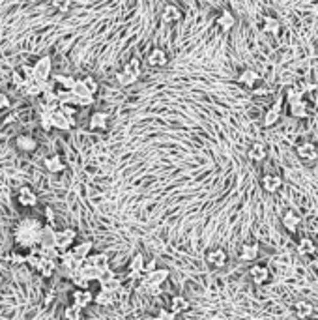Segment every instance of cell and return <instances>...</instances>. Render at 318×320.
Returning <instances> with one entry per match:
<instances>
[{
    "instance_id": "cell-56",
    "label": "cell",
    "mask_w": 318,
    "mask_h": 320,
    "mask_svg": "<svg viewBox=\"0 0 318 320\" xmlns=\"http://www.w3.org/2000/svg\"><path fill=\"white\" fill-rule=\"evenodd\" d=\"M157 270V266H155V261H148L146 262V266H144V271L146 273H152V271H155Z\"/></svg>"
},
{
    "instance_id": "cell-26",
    "label": "cell",
    "mask_w": 318,
    "mask_h": 320,
    "mask_svg": "<svg viewBox=\"0 0 318 320\" xmlns=\"http://www.w3.org/2000/svg\"><path fill=\"white\" fill-rule=\"evenodd\" d=\"M170 311H174L176 315H181V313H186V311L191 309V304H189V300L184 298L181 294H176V296H172V300H170Z\"/></svg>"
},
{
    "instance_id": "cell-29",
    "label": "cell",
    "mask_w": 318,
    "mask_h": 320,
    "mask_svg": "<svg viewBox=\"0 0 318 320\" xmlns=\"http://www.w3.org/2000/svg\"><path fill=\"white\" fill-rule=\"evenodd\" d=\"M288 113H290V116H294V118H307L309 116L307 101H305V99H300L296 103H290L288 105Z\"/></svg>"
},
{
    "instance_id": "cell-17",
    "label": "cell",
    "mask_w": 318,
    "mask_h": 320,
    "mask_svg": "<svg viewBox=\"0 0 318 320\" xmlns=\"http://www.w3.org/2000/svg\"><path fill=\"white\" fill-rule=\"evenodd\" d=\"M88 125L92 131H105L109 127V114L103 113V111H96L88 120Z\"/></svg>"
},
{
    "instance_id": "cell-37",
    "label": "cell",
    "mask_w": 318,
    "mask_h": 320,
    "mask_svg": "<svg viewBox=\"0 0 318 320\" xmlns=\"http://www.w3.org/2000/svg\"><path fill=\"white\" fill-rule=\"evenodd\" d=\"M298 253L303 257H311L316 253V245L311 238H302L300 240V244H298Z\"/></svg>"
},
{
    "instance_id": "cell-49",
    "label": "cell",
    "mask_w": 318,
    "mask_h": 320,
    "mask_svg": "<svg viewBox=\"0 0 318 320\" xmlns=\"http://www.w3.org/2000/svg\"><path fill=\"white\" fill-rule=\"evenodd\" d=\"M41 98H43V103H60L58 101V96H56V88L55 90H47V92L41 94Z\"/></svg>"
},
{
    "instance_id": "cell-25",
    "label": "cell",
    "mask_w": 318,
    "mask_h": 320,
    "mask_svg": "<svg viewBox=\"0 0 318 320\" xmlns=\"http://www.w3.org/2000/svg\"><path fill=\"white\" fill-rule=\"evenodd\" d=\"M249 275H251L255 285H266L269 281V270L262 264H253L251 270H249Z\"/></svg>"
},
{
    "instance_id": "cell-35",
    "label": "cell",
    "mask_w": 318,
    "mask_h": 320,
    "mask_svg": "<svg viewBox=\"0 0 318 320\" xmlns=\"http://www.w3.org/2000/svg\"><path fill=\"white\" fill-rule=\"evenodd\" d=\"M92 247H94V244L90 242V240H86V242H81V244L73 245L72 251L75 253V257L81 259V261H86L88 257L92 255Z\"/></svg>"
},
{
    "instance_id": "cell-11",
    "label": "cell",
    "mask_w": 318,
    "mask_h": 320,
    "mask_svg": "<svg viewBox=\"0 0 318 320\" xmlns=\"http://www.w3.org/2000/svg\"><path fill=\"white\" fill-rule=\"evenodd\" d=\"M296 154H298V158L302 159V161L313 163L314 159L318 158V148H316V144H314V142L305 141V142H302V144H298Z\"/></svg>"
},
{
    "instance_id": "cell-31",
    "label": "cell",
    "mask_w": 318,
    "mask_h": 320,
    "mask_svg": "<svg viewBox=\"0 0 318 320\" xmlns=\"http://www.w3.org/2000/svg\"><path fill=\"white\" fill-rule=\"evenodd\" d=\"M294 313H296L298 318H309V316H313L314 309L313 305L309 304V302H305V300H298L296 304H294Z\"/></svg>"
},
{
    "instance_id": "cell-36",
    "label": "cell",
    "mask_w": 318,
    "mask_h": 320,
    "mask_svg": "<svg viewBox=\"0 0 318 320\" xmlns=\"http://www.w3.org/2000/svg\"><path fill=\"white\" fill-rule=\"evenodd\" d=\"M56 270V261H51V259H45V257H41V262H39L38 266V273L43 277H51L53 273H55Z\"/></svg>"
},
{
    "instance_id": "cell-32",
    "label": "cell",
    "mask_w": 318,
    "mask_h": 320,
    "mask_svg": "<svg viewBox=\"0 0 318 320\" xmlns=\"http://www.w3.org/2000/svg\"><path fill=\"white\" fill-rule=\"evenodd\" d=\"M258 253H260V249H258L257 244H245V245H241L240 257H241V261L255 262L258 259Z\"/></svg>"
},
{
    "instance_id": "cell-8",
    "label": "cell",
    "mask_w": 318,
    "mask_h": 320,
    "mask_svg": "<svg viewBox=\"0 0 318 320\" xmlns=\"http://www.w3.org/2000/svg\"><path fill=\"white\" fill-rule=\"evenodd\" d=\"M13 144H15L17 152H21V154H34L38 150V141H36L32 135H28V133L17 135Z\"/></svg>"
},
{
    "instance_id": "cell-41",
    "label": "cell",
    "mask_w": 318,
    "mask_h": 320,
    "mask_svg": "<svg viewBox=\"0 0 318 320\" xmlns=\"http://www.w3.org/2000/svg\"><path fill=\"white\" fill-rule=\"evenodd\" d=\"M64 320H82V309L75 304L67 305L64 309Z\"/></svg>"
},
{
    "instance_id": "cell-2",
    "label": "cell",
    "mask_w": 318,
    "mask_h": 320,
    "mask_svg": "<svg viewBox=\"0 0 318 320\" xmlns=\"http://www.w3.org/2000/svg\"><path fill=\"white\" fill-rule=\"evenodd\" d=\"M141 73H143L141 60H139L137 56H135V58H129L126 62V66L116 73V82H118L120 87H131V84H135V82L139 81Z\"/></svg>"
},
{
    "instance_id": "cell-53",
    "label": "cell",
    "mask_w": 318,
    "mask_h": 320,
    "mask_svg": "<svg viewBox=\"0 0 318 320\" xmlns=\"http://www.w3.org/2000/svg\"><path fill=\"white\" fill-rule=\"evenodd\" d=\"M251 92H253V96H268V94L271 92V88H268V87H257V88H253Z\"/></svg>"
},
{
    "instance_id": "cell-44",
    "label": "cell",
    "mask_w": 318,
    "mask_h": 320,
    "mask_svg": "<svg viewBox=\"0 0 318 320\" xmlns=\"http://www.w3.org/2000/svg\"><path fill=\"white\" fill-rule=\"evenodd\" d=\"M70 279H72V283L77 288H82V290H88V288H90V281H88L86 277H82L81 273H79V271L75 273V275L70 277Z\"/></svg>"
},
{
    "instance_id": "cell-51",
    "label": "cell",
    "mask_w": 318,
    "mask_h": 320,
    "mask_svg": "<svg viewBox=\"0 0 318 320\" xmlns=\"http://www.w3.org/2000/svg\"><path fill=\"white\" fill-rule=\"evenodd\" d=\"M60 111L66 114V116H77V107H75V105L64 103V105H60Z\"/></svg>"
},
{
    "instance_id": "cell-45",
    "label": "cell",
    "mask_w": 318,
    "mask_h": 320,
    "mask_svg": "<svg viewBox=\"0 0 318 320\" xmlns=\"http://www.w3.org/2000/svg\"><path fill=\"white\" fill-rule=\"evenodd\" d=\"M51 4L56 11L60 13H66V11L72 10V0H51Z\"/></svg>"
},
{
    "instance_id": "cell-42",
    "label": "cell",
    "mask_w": 318,
    "mask_h": 320,
    "mask_svg": "<svg viewBox=\"0 0 318 320\" xmlns=\"http://www.w3.org/2000/svg\"><path fill=\"white\" fill-rule=\"evenodd\" d=\"M55 236H56L55 227L53 225H45L43 236H41V245H55Z\"/></svg>"
},
{
    "instance_id": "cell-58",
    "label": "cell",
    "mask_w": 318,
    "mask_h": 320,
    "mask_svg": "<svg viewBox=\"0 0 318 320\" xmlns=\"http://www.w3.org/2000/svg\"><path fill=\"white\" fill-rule=\"evenodd\" d=\"M2 283H4V277H2V275H0V285H2Z\"/></svg>"
},
{
    "instance_id": "cell-13",
    "label": "cell",
    "mask_w": 318,
    "mask_h": 320,
    "mask_svg": "<svg viewBox=\"0 0 318 320\" xmlns=\"http://www.w3.org/2000/svg\"><path fill=\"white\" fill-rule=\"evenodd\" d=\"M206 262H208L212 268H215V270L225 268L226 266V253H225V249H221V247L210 249L208 253H206Z\"/></svg>"
},
{
    "instance_id": "cell-10",
    "label": "cell",
    "mask_w": 318,
    "mask_h": 320,
    "mask_svg": "<svg viewBox=\"0 0 318 320\" xmlns=\"http://www.w3.org/2000/svg\"><path fill=\"white\" fill-rule=\"evenodd\" d=\"M17 202H19V206H22V208H34V206H38V195H36V191H34L32 187L22 185L21 189L17 191Z\"/></svg>"
},
{
    "instance_id": "cell-52",
    "label": "cell",
    "mask_w": 318,
    "mask_h": 320,
    "mask_svg": "<svg viewBox=\"0 0 318 320\" xmlns=\"http://www.w3.org/2000/svg\"><path fill=\"white\" fill-rule=\"evenodd\" d=\"M11 259H13V262H15V264H27V255H25V253L13 251V253H11Z\"/></svg>"
},
{
    "instance_id": "cell-18",
    "label": "cell",
    "mask_w": 318,
    "mask_h": 320,
    "mask_svg": "<svg viewBox=\"0 0 318 320\" xmlns=\"http://www.w3.org/2000/svg\"><path fill=\"white\" fill-rule=\"evenodd\" d=\"M180 19H181V11L178 6L165 4L163 8H161V21H163L165 25H174V23H178Z\"/></svg>"
},
{
    "instance_id": "cell-40",
    "label": "cell",
    "mask_w": 318,
    "mask_h": 320,
    "mask_svg": "<svg viewBox=\"0 0 318 320\" xmlns=\"http://www.w3.org/2000/svg\"><path fill=\"white\" fill-rule=\"evenodd\" d=\"M22 92L27 94V96H30V98H38V96L43 94V90H41L38 81H27L25 87H22Z\"/></svg>"
},
{
    "instance_id": "cell-39",
    "label": "cell",
    "mask_w": 318,
    "mask_h": 320,
    "mask_svg": "<svg viewBox=\"0 0 318 320\" xmlns=\"http://www.w3.org/2000/svg\"><path fill=\"white\" fill-rule=\"evenodd\" d=\"M303 92H305V88H298V87H290L286 88L285 92V99L286 103H296V101H300V99H303Z\"/></svg>"
},
{
    "instance_id": "cell-3",
    "label": "cell",
    "mask_w": 318,
    "mask_h": 320,
    "mask_svg": "<svg viewBox=\"0 0 318 320\" xmlns=\"http://www.w3.org/2000/svg\"><path fill=\"white\" fill-rule=\"evenodd\" d=\"M169 279V271L163 270V268H157L155 271H152V273H148V275L143 279V288H146L148 292L152 294H157L159 292V287L163 285L165 281Z\"/></svg>"
},
{
    "instance_id": "cell-55",
    "label": "cell",
    "mask_w": 318,
    "mask_h": 320,
    "mask_svg": "<svg viewBox=\"0 0 318 320\" xmlns=\"http://www.w3.org/2000/svg\"><path fill=\"white\" fill-rule=\"evenodd\" d=\"M4 109H10V98L4 92H0V111H4Z\"/></svg>"
},
{
    "instance_id": "cell-54",
    "label": "cell",
    "mask_w": 318,
    "mask_h": 320,
    "mask_svg": "<svg viewBox=\"0 0 318 320\" xmlns=\"http://www.w3.org/2000/svg\"><path fill=\"white\" fill-rule=\"evenodd\" d=\"M45 217H47V225H53L55 227V212L51 206H45Z\"/></svg>"
},
{
    "instance_id": "cell-38",
    "label": "cell",
    "mask_w": 318,
    "mask_h": 320,
    "mask_svg": "<svg viewBox=\"0 0 318 320\" xmlns=\"http://www.w3.org/2000/svg\"><path fill=\"white\" fill-rule=\"evenodd\" d=\"M79 273H81L82 277H86L90 283H92V281H99V279H101V275H103V273H101L99 270H96L94 266H90L86 261H84V264H82L81 270H79Z\"/></svg>"
},
{
    "instance_id": "cell-27",
    "label": "cell",
    "mask_w": 318,
    "mask_h": 320,
    "mask_svg": "<svg viewBox=\"0 0 318 320\" xmlns=\"http://www.w3.org/2000/svg\"><path fill=\"white\" fill-rule=\"evenodd\" d=\"M86 262L90 264V266L96 268V270L101 271V273H105L107 270H110V268H109V259H107V255H105V253H96V255H90L86 259Z\"/></svg>"
},
{
    "instance_id": "cell-48",
    "label": "cell",
    "mask_w": 318,
    "mask_h": 320,
    "mask_svg": "<svg viewBox=\"0 0 318 320\" xmlns=\"http://www.w3.org/2000/svg\"><path fill=\"white\" fill-rule=\"evenodd\" d=\"M155 320H176V313L170 309H159L157 315H155Z\"/></svg>"
},
{
    "instance_id": "cell-28",
    "label": "cell",
    "mask_w": 318,
    "mask_h": 320,
    "mask_svg": "<svg viewBox=\"0 0 318 320\" xmlns=\"http://www.w3.org/2000/svg\"><path fill=\"white\" fill-rule=\"evenodd\" d=\"M215 25L221 28V30H231V28L236 27V17H234V13H231V11H221L219 15H217V19H215Z\"/></svg>"
},
{
    "instance_id": "cell-33",
    "label": "cell",
    "mask_w": 318,
    "mask_h": 320,
    "mask_svg": "<svg viewBox=\"0 0 318 320\" xmlns=\"http://www.w3.org/2000/svg\"><path fill=\"white\" fill-rule=\"evenodd\" d=\"M94 304L101 305V307H110V305L115 304V292L101 288L98 294H94Z\"/></svg>"
},
{
    "instance_id": "cell-6",
    "label": "cell",
    "mask_w": 318,
    "mask_h": 320,
    "mask_svg": "<svg viewBox=\"0 0 318 320\" xmlns=\"http://www.w3.org/2000/svg\"><path fill=\"white\" fill-rule=\"evenodd\" d=\"M75 240H77V232L73 228H62V230H56L55 245L60 251H70L75 245Z\"/></svg>"
},
{
    "instance_id": "cell-12",
    "label": "cell",
    "mask_w": 318,
    "mask_h": 320,
    "mask_svg": "<svg viewBox=\"0 0 318 320\" xmlns=\"http://www.w3.org/2000/svg\"><path fill=\"white\" fill-rule=\"evenodd\" d=\"M75 125H77V120H75V116H66V114L62 113L60 109H58L56 113H53V127H55V130L70 131L72 127H75Z\"/></svg>"
},
{
    "instance_id": "cell-46",
    "label": "cell",
    "mask_w": 318,
    "mask_h": 320,
    "mask_svg": "<svg viewBox=\"0 0 318 320\" xmlns=\"http://www.w3.org/2000/svg\"><path fill=\"white\" fill-rule=\"evenodd\" d=\"M82 82H84V87H86L88 90H90V92H92L94 96H96V92L99 90L98 81H96V79H94L92 75H86V77H82Z\"/></svg>"
},
{
    "instance_id": "cell-24",
    "label": "cell",
    "mask_w": 318,
    "mask_h": 320,
    "mask_svg": "<svg viewBox=\"0 0 318 320\" xmlns=\"http://www.w3.org/2000/svg\"><path fill=\"white\" fill-rule=\"evenodd\" d=\"M43 167H45V170H49L51 174H60L62 170H66V163H64V159H62L58 154H53V156L43 159Z\"/></svg>"
},
{
    "instance_id": "cell-14",
    "label": "cell",
    "mask_w": 318,
    "mask_h": 320,
    "mask_svg": "<svg viewBox=\"0 0 318 320\" xmlns=\"http://www.w3.org/2000/svg\"><path fill=\"white\" fill-rule=\"evenodd\" d=\"M99 287L103 288V290H110V292H115V290H118L122 285V279L118 275H116L112 270H107L101 275V279H99Z\"/></svg>"
},
{
    "instance_id": "cell-30",
    "label": "cell",
    "mask_w": 318,
    "mask_h": 320,
    "mask_svg": "<svg viewBox=\"0 0 318 320\" xmlns=\"http://www.w3.org/2000/svg\"><path fill=\"white\" fill-rule=\"evenodd\" d=\"M53 81L58 84V88H64V90H73L75 84H77V79L72 75H64V73H55V75L51 77Z\"/></svg>"
},
{
    "instance_id": "cell-1",
    "label": "cell",
    "mask_w": 318,
    "mask_h": 320,
    "mask_svg": "<svg viewBox=\"0 0 318 320\" xmlns=\"http://www.w3.org/2000/svg\"><path fill=\"white\" fill-rule=\"evenodd\" d=\"M43 223L38 217H22L21 221L13 227V242L19 249H34L41 245V236H43Z\"/></svg>"
},
{
    "instance_id": "cell-7",
    "label": "cell",
    "mask_w": 318,
    "mask_h": 320,
    "mask_svg": "<svg viewBox=\"0 0 318 320\" xmlns=\"http://www.w3.org/2000/svg\"><path fill=\"white\" fill-rule=\"evenodd\" d=\"M34 73H36V81H49L53 77V58L51 56L38 58V62L34 64Z\"/></svg>"
},
{
    "instance_id": "cell-19",
    "label": "cell",
    "mask_w": 318,
    "mask_h": 320,
    "mask_svg": "<svg viewBox=\"0 0 318 320\" xmlns=\"http://www.w3.org/2000/svg\"><path fill=\"white\" fill-rule=\"evenodd\" d=\"M144 266H146L144 255L143 253H135L131 257V261H129V266H127V275L131 277V279H135V277H139L144 271Z\"/></svg>"
},
{
    "instance_id": "cell-34",
    "label": "cell",
    "mask_w": 318,
    "mask_h": 320,
    "mask_svg": "<svg viewBox=\"0 0 318 320\" xmlns=\"http://www.w3.org/2000/svg\"><path fill=\"white\" fill-rule=\"evenodd\" d=\"M283 225H285V228L288 232H296L298 227L302 225V219H300V216H296V214L292 212V210H288V212L283 216Z\"/></svg>"
},
{
    "instance_id": "cell-4",
    "label": "cell",
    "mask_w": 318,
    "mask_h": 320,
    "mask_svg": "<svg viewBox=\"0 0 318 320\" xmlns=\"http://www.w3.org/2000/svg\"><path fill=\"white\" fill-rule=\"evenodd\" d=\"M60 264H62V270L66 271L67 277H72L75 275L79 270L82 268V264H84V261H81L79 257H75V253H73L72 249L70 251H62V255H60Z\"/></svg>"
},
{
    "instance_id": "cell-57",
    "label": "cell",
    "mask_w": 318,
    "mask_h": 320,
    "mask_svg": "<svg viewBox=\"0 0 318 320\" xmlns=\"http://www.w3.org/2000/svg\"><path fill=\"white\" fill-rule=\"evenodd\" d=\"M28 4H36V2H38V0H27Z\"/></svg>"
},
{
    "instance_id": "cell-15",
    "label": "cell",
    "mask_w": 318,
    "mask_h": 320,
    "mask_svg": "<svg viewBox=\"0 0 318 320\" xmlns=\"http://www.w3.org/2000/svg\"><path fill=\"white\" fill-rule=\"evenodd\" d=\"M236 81L240 82L241 87H245V88H249V90H253V88H257V84L262 81V79H260V75H258L255 70L247 68V70H243L240 75H238Z\"/></svg>"
},
{
    "instance_id": "cell-50",
    "label": "cell",
    "mask_w": 318,
    "mask_h": 320,
    "mask_svg": "<svg viewBox=\"0 0 318 320\" xmlns=\"http://www.w3.org/2000/svg\"><path fill=\"white\" fill-rule=\"evenodd\" d=\"M21 73L25 75L27 81H36V73H34V66H21Z\"/></svg>"
},
{
    "instance_id": "cell-5",
    "label": "cell",
    "mask_w": 318,
    "mask_h": 320,
    "mask_svg": "<svg viewBox=\"0 0 318 320\" xmlns=\"http://www.w3.org/2000/svg\"><path fill=\"white\" fill-rule=\"evenodd\" d=\"M283 103H285V96H279V98L275 99V103L264 113V118H262L264 127H271V125H275L279 122L281 114H283Z\"/></svg>"
},
{
    "instance_id": "cell-47",
    "label": "cell",
    "mask_w": 318,
    "mask_h": 320,
    "mask_svg": "<svg viewBox=\"0 0 318 320\" xmlns=\"http://www.w3.org/2000/svg\"><path fill=\"white\" fill-rule=\"evenodd\" d=\"M11 82H13L17 88H21V90H22V87H25L27 79H25V75L21 73V70H15L13 73H11Z\"/></svg>"
},
{
    "instance_id": "cell-22",
    "label": "cell",
    "mask_w": 318,
    "mask_h": 320,
    "mask_svg": "<svg viewBox=\"0 0 318 320\" xmlns=\"http://www.w3.org/2000/svg\"><path fill=\"white\" fill-rule=\"evenodd\" d=\"M281 28H283V25H281V21L275 15H266L262 19L260 30H262L264 34H268V36H279Z\"/></svg>"
},
{
    "instance_id": "cell-21",
    "label": "cell",
    "mask_w": 318,
    "mask_h": 320,
    "mask_svg": "<svg viewBox=\"0 0 318 320\" xmlns=\"http://www.w3.org/2000/svg\"><path fill=\"white\" fill-rule=\"evenodd\" d=\"M260 185L266 193H277L283 185V178L279 174H264L262 180H260Z\"/></svg>"
},
{
    "instance_id": "cell-9",
    "label": "cell",
    "mask_w": 318,
    "mask_h": 320,
    "mask_svg": "<svg viewBox=\"0 0 318 320\" xmlns=\"http://www.w3.org/2000/svg\"><path fill=\"white\" fill-rule=\"evenodd\" d=\"M72 92L77 96V107H90L94 103V99H96L94 94L84 87L82 79H77V84H75V88H73Z\"/></svg>"
},
{
    "instance_id": "cell-20",
    "label": "cell",
    "mask_w": 318,
    "mask_h": 320,
    "mask_svg": "<svg viewBox=\"0 0 318 320\" xmlns=\"http://www.w3.org/2000/svg\"><path fill=\"white\" fill-rule=\"evenodd\" d=\"M92 302H94V294L90 292V288H88V290L77 288V290L72 292V304H75L77 307H81V309H86L88 305H92Z\"/></svg>"
},
{
    "instance_id": "cell-16",
    "label": "cell",
    "mask_w": 318,
    "mask_h": 320,
    "mask_svg": "<svg viewBox=\"0 0 318 320\" xmlns=\"http://www.w3.org/2000/svg\"><path fill=\"white\" fill-rule=\"evenodd\" d=\"M146 62H148L152 68H163L169 62V56H167V51L163 47H154L150 51L148 56H146Z\"/></svg>"
},
{
    "instance_id": "cell-23",
    "label": "cell",
    "mask_w": 318,
    "mask_h": 320,
    "mask_svg": "<svg viewBox=\"0 0 318 320\" xmlns=\"http://www.w3.org/2000/svg\"><path fill=\"white\" fill-rule=\"evenodd\" d=\"M247 158L253 163H262L264 159L268 158V148L264 146L262 142H253L249 150H247Z\"/></svg>"
},
{
    "instance_id": "cell-43",
    "label": "cell",
    "mask_w": 318,
    "mask_h": 320,
    "mask_svg": "<svg viewBox=\"0 0 318 320\" xmlns=\"http://www.w3.org/2000/svg\"><path fill=\"white\" fill-rule=\"evenodd\" d=\"M39 125H41V130L45 133H49L51 130H55L53 127V113H39Z\"/></svg>"
}]
</instances>
